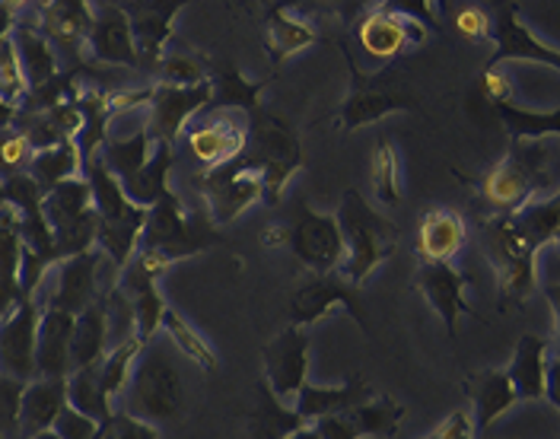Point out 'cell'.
<instances>
[{"instance_id": "obj_1", "label": "cell", "mask_w": 560, "mask_h": 439, "mask_svg": "<svg viewBox=\"0 0 560 439\" xmlns=\"http://www.w3.org/2000/svg\"><path fill=\"white\" fill-rule=\"evenodd\" d=\"M555 160L558 150L548 140H510V153L471 182L478 201L488 204L485 217L516 213L548 195L555 188Z\"/></svg>"}, {"instance_id": "obj_2", "label": "cell", "mask_w": 560, "mask_h": 439, "mask_svg": "<svg viewBox=\"0 0 560 439\" xmlns=\"http://www.w3.org/2000/svg\"><path fill=\"white\" fill-rule=\"evenodd\" d=\"M335 217L345 236V262L338 274L353 287H363L373 277V270L395 255L401 233L357 188H348L341 195V207Z\"/></svg>"}, {"instance_id": "obj_3", "label": "cell", "mask_w": 560, "mask_h": 439, "mask_svg": "<svg viewBox=\"0 0 560 439\" xmlns=\"http://www.w3.org/2000/svg\"><path fill=\"white\" fill-rule=\"evenodd\" d=\"M83 175L93 188V204L100 213V239L96 245L103 249V255L112 262V268L121 270L135 252L140 249V236L147 227V207H140L128 198L125 185L112 175L100 157L83 163Z\"/></svg>"}, {"instance_id": "obj_4", "label": "cell", "mask_w": 560, "mask_h": 439, "mask_svg": "<svg viewBox=\"0 0 560 439\" xmlns=\"http://www.w3.org/2000/svg\"><path fill=\"white\" fill-rule=\"evenodd\" d=\"M233 163L258 172L265 185V204L278 207L287 192V182L303 166V147L296 131L287 122L275 118L271 112H265L261 105L258 112L248 115V143Z\"/></svg>"}, {"instance_id": "obj_5", "label": "cell", "mask_w": 560, "mask_h": 439, "mask_svg": "<svg viewBox=\"0 0 560 439\" xmlns=\"http://www.w3.org/2000/svg\"><path fill=\"white\" fill-rule=\"evenodd\" d=\"M128 414H135L147 424H166L178 417L182 402H185V385L175 370L170 350L153 347V340L140 350L138 363L131 370V379L121 392Z\"/></svg>"}, {"instance_id": "obj_6", "label": "cell", "mask_w": 560, "mask_h": 439, "mask_svg": "<svg viewBox=\"0 0 560 439\" xmlns=\"http://www.w3.org/2000/svg\"><path fill=\"white\" fill-rule=\"evenodd\" d=\"M45 220L55 233V255H58V265L65 258H73L80 252H90V249H100L96 239H100V213H96V204H93V188L86 182V175H77L68 178L61 185H55L45 201Z\"/></svg>"}, {"instance_id": "obj_7", "label": "cell", "mask_w": 560, "mask_h": 439, "mask_svg": "<svg viewBox=\"0 0 560 439\" xmlns=\"http://www.w3.org/2000/svg\"><path fill=\"white\" fill-rule=\"evenodd\" d=\"M481 242L488 252V262L497 270V287L503 303L523 305L538 287V270H535V249L525 242L510 213H497V217H481Z\"/></svg>"}, {"instance_id": "obj_8", "label": "cell", "mask_w": 560, "mask_h": 439, "mask_svg": "<svg viewBox=\"0 0 560 439\" xmlns=\"http://www.w3.org/2000/svg\"><path fill=\"white\" fill-rule=\"evenodd\" d=\"M265 242L287 245L296 255V262L306 265L313 274H331L345 262V236H341L338 217L322 213L310 204H296L287 227L268 230Z\"/></svg>"}, {"instance_id": "obj_9", "label": "cell", "mask_w": 560, "mask_h": 439, "mask_svg": "<svg viewBox=\"0 0 560 439\" xmlns=\"http://www.w3.org/2000/svg\"><path fill=\"white\" fill-rule=\"evenodd\" d=\"M213 242H220L217 227L210 220L191 217L182 207L178 195H170V198H163V201L150 207L147 227H143V236H140V249L156 252L160 258L175 265L182 258H191V255L205 252Z\"/></svg>"}, {"instance_id": "obj_10", "label": "cell", "mask_w": 560, "mask_h": 439, "mask_svg": "<svg viewBox=\"0 0 560 439\" xmlns=\"http://www.w3.org/2000/svg\"><path fill=\"white\" fill-rule=\"evenodd\" d=\"M331 309H348L350 315L357 319V325L370 335V312H366V305L360 300V287H353L338 270H331V274H310L290 293L287 315H290V325H300V328L310 332Z\"/></svg>"}, {"instance_id": "obj_11", "label": "cell", "mask_w": 560, "mask_h": 439, "mask_svg": "<svg viewBox=\"0 0 560 439\" xmlns=\"http://www.w3.org/2000/svg\"><path fill=\"white\" fill-rule=\"evenodd\" d=\"M345 58H348L350 68V90L341 102V108H338V128L341 131H360V128L383 122L392 112H415L418 108V100L411 93L383 83V73L357 70L348 48H345Z\"/></svg>"}, {"instance_id": "obj_12", "label": "cell", "mask_w": 560, "mask_h": 439, "mask_svg": "<svg viewBox=\"0 0 560 439\" xmlns=\"http://www.w3.org/2000/svg\"><path fill=\"white\" fill-rule=\"evenodd\" d=\"M198 188L208 204V220L213 227L236 223L245 210L265 201L261 175L236 163H226L220 170H205L198 175Z\"/></svg>"}, {"instance_id": "obj_13", "label": "cell", "mask_w": 560, "mask_h": 439, "mask_svg": "<svg viewBox=\"0 0 560 439\" xmlns=\"http://www.w3.org/2000/svg\"><path fill=\"white\" fill-rule=\"evenodd\" d=\"M210 96H213L210 77L205 83H195V86H170V83L153 80L143 128L150 131L153 143L175 147L178 137L185 135V128H188V118H195L201 108H208Z\"/></svg>"}, {"instance_id": "obj_14", "label": "cell", "mask_w": 560, "mask_h": 439, "mask_svg": "<svg viewBox=\"0 0 560 439\" xmlns=\"http://www.w3.org/2000/svg\"><path fill=\"white\" fill-rule=\"evenodd\" d=\"M188 0H121V10L128 13L135 45H138L140 70L156 77V70L166 58V48L173 42L175 16L182 13Z\"/></svg>"}, {"instance_id": "obj_15", "label": "cell", "mask_w": 560, "mask_h": 439, "mask_svg": "<svg viewBox=\"0 0 560 439\" xmlns=\"http://www.w3.org/2000/svg\"><path fill=\"white\" fill-rule=\"evenodd\" d=\"M490 38H493V55L488 58V68H500L506 61H532L541 68L560 70V48L541 42L528 26H523L516 13V0H497Z\"/></svg>"}, {"instance_id": "obj_16", "label": "cell", "mask_w": 560, "mask_h": 439, "mask_svg": "<svg viewBox=\"0 0 560 439\" xmlns=\"http://www.w3.org/2000/svg\"><path fill=\"white\" fill-rule=\"evenodd\" d=\"M405 414H408V407L398 398L373 395L341 414H328V417L315 420V427L325 439H392L401 430Z\"/></svg>"}, {"instance_id": "obj_17", "label": "cell", "mask_w": 560, "mask_h": 439, "mask_svg": "<svg viewBox=\"0 0 560 439\" xmlns=\"http://www.w3.org/2000/svg\"><path fill=\"white\" fill-rule=\"evenodd\" d=\"M310 332L300 325H287L265 347V379L278 392V398L290 402L310 382Z\"/></svg>"}, {"instance_id": "obj_18", "label": "cell", "mask_w": 560, "mask_h": 439, "mask_svg": "<svg viewBox=\"0 0 560 439\" xmlns=\"http://www.w3.org/2000/svg\"><path fill=\"white\" fill-rule=\"evenodd\" d=\"M38 322L42 303L26 297L7 319H0V372L20 382H33L38 376L35 347H38Z\"/></svg>"}, {"instance_id": "obj_19", "label": "cell", "mask_w": 560, "mask_h": 439, "mask_svg": "<svg viewBox=\"0 0 560 439\" xmlns=\"http://www.w3.org/2000/svg\"><path fill=\"white\" fill-rule=\"evenodd\" d=\"M468 284H471V277L465 270L453 268V262H420L415 287L423 293L430 309L443 319L450 338L458 335V319L462 315H475L468 300H465Z\"/></svg>"}, {"instance_id": "obj_20", "label": "cell", "mask_w": 560, "mask_h": 439, "mask_svg": "<svg viewBox=\"0 0 560 439\" xmlns=\"http://www.w3.org/2000/svg\"><path fill=\"white\" fill-rule=\"evenodd\" d=\"M430 33H433L430 26H423L411 16H398V13L383 10V7L370 10L357 26V38H360L363 51L380 58V61H392V58L405 55L408 48L423 45V38Z\"/></svg>"}, {"instance_id": "obj_21", "label": "cell", "mask_w": 560, "mask_h": 439, "mask_svg": "<svg viewBox=\"0 0 560 439\" xmlns=\"http://www.w3.org/2000/svg\"><path fill=\"white\" fill-rule=\"evenodd\" d=\"M103 249H90V252H80L73 258H65L58 265V290L55 297L45 305L51 309H61L70 315H80L86 305H93L96 300H103L108 290L100 287V270H103Z\"/></svg>"}, {"instance_id": "obj_22", "label": "cell", "mask_w": 560, "mask_h": 439, "mask_svg": "<svg viewBox=\"0 0 560 439\" xmlns=\"http://www.w3.org/2000/svg\"><path fill=\"white\" fill-rule=\"evenodd\" d=\"M33 13V26L51 45L65 51H77V55L86 48V38L96 20V10L86 0H38Z\"/></svg>"}, {"instance_id": "obj_23", "label": "cell", "mask_w": 560, "mask_h": 439, "mask_svg": "<svg viewBox=\"0 0 560 439\" xmlns=\"http://www.w3.org/2000/svg\"><path fill=\"white\" fill-rule=\"evenodd\" d=\"M86 51L96 65H115V68L140 70L138 45L128 23V13L121 3H105L96 10L93 30L86 38Z\"/></svg>"}, {"instance_id": "obj_24", "label": "cell", "mask_w": 560, "mask_h": 439, "mask_svg": "<svg viewBox=\"0 0 560 439\" xmlns=\"http://www.w3.org/2000/svg\"><path fill=\"white\" fill-rule=\"evenodd\" d=\"M185 143L205 170H220L233 163L248 143V125L236 118H208L185 128Z\"/></svg>"}, {"instance_id": "obj_25", "label": "cell", "mask_w": 560, "mask_h": 439, "mask_svg": "<svg viewBox=\"0 0 560 439\" xmlns=\"http://www.w3.org/2000/svg\"><path fill=\"white\" fill-rule=\"evenodd\" d=\"M468 242L465 217L453 207H430L423 210L415 230V252L420 262H453Z\"/></svg>"}, {"instance_id": "obj_26", "label": "cell", "mask_w": 560, "mask_h": 439, "mask_svg": "<svg viewBox=\"0 0 560 439\" xmlns=\"http://www.w3.org/2000/svg\"><path fill=\"white\" fill-rule=\"evenodd\" d=\"M462 392L471 405V417H475V434H488L490 427L510 411L520 405V395L510 382L506 370H481L465 376Z\"/></svg>"}, {"instance_id": "obj_27", "label": "cell", "mask_w": 560, "mask_h": 439, "mask_svg": "<svg viewBox=\"0 0 560 439\" xmlns=\"http://www.w3.org/2000/svg\"><path fill=\"white\" fill-rule=\"evenodd\" d=\"M68 407V376H35L23 389L20 437L33 439L55 427L58 414Z\"/></svg>"}, {"instance_id": "obj_28", "label": "cell", "mask_w": 560, "mask_h": 439, "mask_svg": "<svg viewBox=\"0 0 560 439\" xmlns=\"http://www.w3.org/2000/svg\"><path fill=\"white\" fill-rule=\"evenodd\" d=\"M26 300L23 293V233L13 204L0 207V319Z\"/></svg>"}, {"instance_id": "obj_29", "label": "cell", "mask_w": 560, "mask_h": 439, "mask_svg": "<svg viewBox=\"0 0 560 439\" xmlns=\"http://www.w3.org/2000/svg\"><path fill=\"white\" fill-rule=\"evenodd\" d=\"M300 427H306V420L290 402L278 398V392L261 376L255 382V405L245 417V439H287Z\"/></svg>"}, {"instance_id": "obj_30", "label": "cell", "mask_w": 560, "mask_h": 439, "mask_svg": "<svg viewBox=\"0 0 560 439\" xmlns=\"http://www.w3.org/2000/svg\"><path fill=\"white\" fill-rule=\"evenodd\" d=\"M77 315L42 305L38 322V347H35V367L38 376H70V344H73Z\"/></svg>"}, {"instance_id": "obj_31", "label": "cell", "mask_w": 560, "mask_h": 439, "mask_svg": "<svg viewBox=\"0 0 560 439\" xmlns=\"http://www.w3.org/2000/svg\"><path fill=\"white\" fill-rule=\"evenodd\" d=\"M548 357H551V340L538 335H523L513 360L506 363V376L520 395V402H538L545 398L548 389Z\"/></svg>"}, {"instance_id": "obj_32", "label": "cell", "mask_w": 560, "mask_h": 439, "mask_svg": "<svg viewBox=\"0 0 560 439\" xmlns=\"http://www.w3.org/2000/svg\"><path fill=\"white\" fill-rule=\"evenodd\" d=\"M366 398H373V389H370V382L363 376H357V379H348L341 385H315V382H306L300 389V395L293 398V407H296V414L306 424H315V420H322L328 414H341V411L360 405Z\"/></svg>"}, {"instance_id": "obj_33", "label": "cell", "mask_w": 560, "mask_h": 439, "mask_svg": "<svg viewBox=\"0 0 560 439\" xmlns=\"http://www.w3.org/2000/svg\"><path fill=\"white\" fill-rule=\"evenodd\" d=\"M108 350H112V325H108V305L103 297L77 315L73 344H70V372L103 363Z\"/></svg>"}, {"instance_id": "obj_34", "label": "cell", "mask_w": 560, "mask_h": 439, "mask_svg": "<svg viewBox=\"0 0 560 439\" xmlns=\"http://www.w3.org/2000/svg\"><path fill=\"white\" fill-rule=\"evenodd\" d=\"M315 42H318V30H315L313 23L287 13L283 3H278L268 13V20H265V48H268L271 65H283L287 58L306 51Z\"/></svg>"}, {"instance_id": "obj_35", "label": "cell", "mask_w": 560, "mask_h": 439, "mask_svg": "<svg viewBox=\"0 0 560 439\" xmlns=\"http://www.w3.org/2000/svg\"><path fill=\"white\" fill-rule=\"evenodd\" d=\"M13 45H16V55H20V65H23L30 90L48 83L51 77L61 73L58 70V51H55V45L38 33L33 23H26L23 16H20V23L13 30Z\"/></svg>"}, {"instance_id": "obj_36", "label": "cell", "mask_w": 560, "mask_h": 439, "mask_svg": "<svg viewBox=\"0 0 560 439\" xmlns=\"http://www.w3.org/2000/svg\"><path fill=\"white\" fill-rule=\"evenodd\" d=\"M175 166V147L170 143H156L153 147V153H150V160H147V166L135 175V178H128L125 182V192H128V198L140 207H153V204H160L163 198H170L173 195V188H170V175H173Z\"/></svg>"}, {"instance_id": "obj_37", "label": "cell", "mask_w": 560, "mask_h": 439, "mask_svg": "<svg viewBox=\"0 0 560 439\" xmlns=\"http://www.w3.org/2000/svg\"><path fill=\"white\" fill-rule=\"evenodd\" d=\"M153 137H150V131L140 125L135 135L128 137H108L103 147H100V160H103L105 166L112 170V175L125 185L128 178H135L143 166H147V160H150V153H153Z\"/></svg>"}, {"instance_id": "obj_38", "label": "cell", "mask_w": 560, "mask_h": 439, "mask_svg": "<svg viewBox=\"0 0 560 439\" xmlns=\"http://www.w3.org/2000/svg\"><path fill=\"white\" fill-rule=\"evenodd\" d=\"M30 175L38 182V188H42L45 195H48L55 185L83 175V153H80V143H77V140H61V143H55V147L35 150L33 163H30Z\"/></svg>"}, {"instance_id": "obj_39", "label": "cell", "mask_w": 560, "mask_h": 439, "mask_svg": "<svg viewBox=\"0 0 560 439\" xmlns=\"http://www.w3.org/2000/svg\"><path fill=\"white\" fill-rule=\"evenodd\" d=\"M210 86H213V96H210V105H213V108H240L245 115H252V112L261 108L265 80L252 83L236 65H223V68L213 70Z\"/></svg>"}, {"instance_id": "obj_40", "label": "cell", "mask_w": 560, "mask_h": 439, "mask_svg": "<svg viewBox=\"0 0 560 439\" xmlns=\"http://www.w3.org/2000/svg\"><path fill=\"white\" fill-rule=\"evenodd\" d=\"M497 118L503 122L510 140H545V137H560V108H525L516 102H500L493 105Z\"/></svg>"}, {"instance_id": "obj_41", "label": "cell", "mask_w": 560, "mask_h": 439, "mask_svg": "<svg viewBox=\"0 0 560 439\" xmlns=\"http://www.w3.org/2000/svg\"><path fill=\"white\" fill-rule=\"evenodd\" d=\"M77 108L83 115V128L77 135L80 143V153H83V163L93 160L100 153L105 140H108V125H112V108H108V93L105 90H80L77 96Z\"/></svg>"}, {"instance_id": "obj_42", "label": "cell", "mask_w": 560, "mask_h": 439, "mask_svg": "<svg viewBox=\"0 0 560 439\" xmlns=\"http://www.w3.org/2000/svg\"><path fill=\"white\" fill-rule=\"evenodd\" d=\"M163 335L170 338L175 350L182 354V357H188L198 370L205 372H217L220 370V357H217V350L210 347V340L182 315V312H175V309H166V315H163Z\"/></svg>"}, {"instance_id": "obj_43", "label": "cell", "mask_w": 560, "mask_h": 439, "mask_svg": "<svg viewBox=\"0 0 560 439\" xmlns=\"http://www.w3.org/2000/svg\"><path fill=\"white\" fill-rule=\"evenodd\" d=\"M68 405H73L77 411L96 417L100 424H105L115 407H112V398L103 389V379H100V363L96 367H83V370H73L68 376Z\"/></svg>"}, {"instance_id": "obj_44", "label": "cell", "mask_w": 560, "mask_h": 439, "mask_svg": "<svg viewBox=\"0 0 560 439\" xmlns=\"http://www.w3.org/2000/svg\"><path fill=\"white\" fill-rule=\"evenodd\" d=\"M143 347H147V344L140 338H128L121 340V344H115V347L105 354V360L100 363V379H103V389L108 392L112 402L121 398V392H125V385H128V379H131V370H135V363H138Z\"/></svg>"}, {"instance_id": "obj_45", "label": "cell", "mask_w": 560, "mask_h": 439, "mask_svg": "<svg viewBox=\"0 0 560 439\" xmlns=\"http://www.w3.org/2000/svg\"><path fill=\"white\" fill-rule=\"evenodd\" d=\"M373 192L385 207H398L401 201V163H398V150L392 140H380L373 150Z\"/></svg>"}, {"instance_id": "obj_46", "label": "cell", "mask_w": 560, "mask_h": 439, "mask_svg": "<svg viewBox=\"0 0 560 439\" xmlns=\"http://www.w3.org/2000/svg\"><path fill=\"white\" fill-rule=\"evenodd\" d=\"M35 147L30 143V137L16 128H0V178H13L30 172L33 163Z\"/></svg>"}, {"instance_id": "obj_47", "label": "cell", "mask_w": 560, "mask_h": 439, "mask_svg": "<svg viewBox=\"0 0 560 439\" xmlns=\"http://www.w3.org/2000/svg\"><path fill=\"white\" fill-rule=\"evenodd\" d=\"M210 73L205 70V65L191 55H170L163 58V65L156 70L153 80L160 83H170V86H195V83H205Z\"/></svg>"}, {"instance_id": "obj_48", "label": "cell", "mask_w": 560, "mask_h": 439, "mask_svg": "<svg viewBox=\"0 0 560 439\" xmlns=\"http://www.w3.org/2000/svg\"><path fill=\"white\" fill-rule=\"evenodd\" d=\"M26 382L0 372V439L20 437V407Z\"/></svg>"}, {"instance_id": "obj_49", "label": "cell", "mask_w": 560, "mask_h": 439, "mask_svg": "<svg viewBox=\"0 0 560 439\" xmlns=\"http://www.w3.org/2000/svg\"><path fill=\"white\" fill-rule=\"evenodd\" d=\"M96 439H160V430H156V424H147L128 411H115L100 427Z\"/></svg>"}, {"instance_id": "obj_50", "label": "cell", "mask_w": 560, "mask_h": 439, "mask_svg": "<svg viewBox=\"0 0 560 439\" xmlns=\"http://www.w3.org/2000/svg\"><path fill=\"white\" fill-rule=\"evenodd\" d=\"M100 420L96 417H90V414H83V411H77L73 405H68L61 414H58V420H55V434L61 439H96L100 437Z\"/></svg>"}, {"instance_id": "obj_51", "label": "cell", "mask_w": 560, "mask_h": 439, "mask_svg": "<svg viewBox=\"0 0 560 439\" xmlns=\"http://www.w3.org/2000/svg\"><path fill=\"white\" fill-rule=\"evenodd\" d=\"M420 439H475V417L465 407H455L446 420H440L427 437Z\"/></svg>"}, {"instance_id": "obj_52", "label": "cell", "mask_w": 560, "mask_h": 439, "mask_svg": "<svg viewBox=\"0 0 560 439\" xmlns=\"http://www.w3.org/2000/svg\"><path fill=\"white\" fill-rule=\"evenodd\" d=\"M455 30H458V35H465L468 42H485L488 35H493L488 10H481V7H465V10H458V13H455Z\"/></svg>"}, {"instance_id": "obj_53", "label": "cell", "mask_w": 560, "mask_h": 439, "mask_svg": "<svg viewBox=\"0 0 560 439\" xmlns=\"http://www.w3.org/2000/svg\"><path fill=\"white\" fill-rule=\"evenodd\" d=\"M481 93L490 105H500V102L513 100L516 86H513V77L506 70L500 68H485V77H481Z\"/></svg>"}, {"instance_id": "obj_54", "label": "cell", "mask_w": 560, "mask_h": 439, "mask_svg": "<svg viewBox=\"0 0 560 439\" xmlns=\"http://www.w3.org/2000/svg\"><path fill=\"white\" fill-rule=\"evenodd\" d=\"M545 398L558 407L560 414V357H548V389H545Z\"/></svg>"}, {"instance_id": "obj_55", "label": "cell", "mask_w": 560, "mask_h": 439, "mask_svg": "<svg viewBox=\"0 0 560 439\" xmlns=\"http://www.w3.org/2000/svg\"><path fill=\"white\" fill-rule=\"evenodd\" d=\"M545 297H548L551 312H555V340H551V347H555V357H560V284H548Z\"/></svg>"}, {"instance_id": "obj_56", "label": "cell", "mask_w": 560, "mask_h": 439, "mask_svg": "<svg viewBox=\"0 0 560 439\" xmlns=\"http://www.w3.org/2000/svg\"><path fill=\"white\" fill-rule=\"evenodd\" d=\"M16 23H20V13L16 10H10L3 0H0V45L13 35V30H16Z\"/></svg>"}, {"instance_id": "obj_57", "label": "cell", "mask_w": 560, "mask_h": 439, "mask_svg": "<svg viewBox=\"0 0 560 439\" xmlns=\"http://www.w3.org/2000/svg\"><path fill=\"white\" fill-rule=\"evenodd\" d=\"M13 122H16V108L0 100V128H13Z\"/></svg>"}, {"instance_id": "obj_58", "label": "cell", "mask_w": 560, "mask_h": 439, "mask_svg": "<svg viewBox=\"0 0 560 439\" xmlns=\"http://www.w3.org/2000/svg\"><path fill=\"white\" fill-rule=\"evenodd\" d=\"M287 439H325V437L318 434V427H315V424H306V427H300L296 434H290Z\"/></svg>"}, {"instance_id": "obj_59", "label": "cell", "mask_w": 560, "mask_h": 439, "mask_svg": "<svg viewBox=\"0 0 560 439\" xmlns=\"http://www.w3.org/2000/svg\"><path fill=\"white\" fill-rule=\"evenodd\" d=\"M3 3H7L10 10H16V13H26V10H33L38 0H3Z\"/></svg>"}, {"instance_id": "obj_60", "label": "cell", "mask_w": 560, "mask_h": 439, "mask_svg": "<svg viewBox=\"0 0 560 439\" xmlns=\"http://www.w3.org/2000/svg\"><path fill=\"white\" fill-rule=\"evenodd\" d=\"M33 439H61V437H58L55 430H45V434H38V437H33Z\"/></svg>"}, {"instance_id": "obj_61", "label": "cell", "mask_w": 560, "mask_h": 439, "mask_svg": "<svg viewBox=\"0 0 560 439\" xmlns=\"http://www.w3.org/2000/svg\"><path fill=\"white\" fill-rule=\"evenodd\" d=\"M7 204V195H3V178H0V207Z\"/></svg>"}, {"instance_id": "obj_62", "label": "cell", "mask_w": 560, "mask_h": 439, "mask_svg": "<svg viewBox=\"0 0 560 439\" xmlns=\"http://www.w3.org/2000/svg\"><path fill=\"white\" fill-rule=\"evenodd\" d=\"M555 245H558V249H560V233H558V239H555Z\"/></svg>"}]
</instances>
